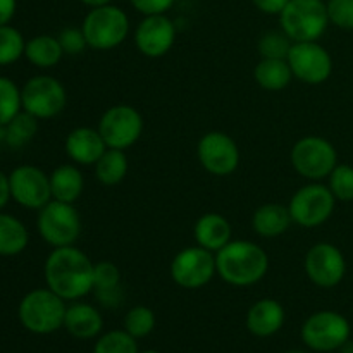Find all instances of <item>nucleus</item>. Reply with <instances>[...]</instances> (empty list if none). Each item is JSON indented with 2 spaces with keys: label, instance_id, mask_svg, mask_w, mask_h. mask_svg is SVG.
Instances as JSON below:
<instances>
[{
  "label": "nucleus",
  "instance_id": "19",
  "mask_svg": "<svg viewBox=\"0 0 353 353\" xmlns=\"http://www.w3.org/2000/svg\"><path fill=\"white\" fill-rule=\"evenodd\" d=\"M193 238L196 245L205 250L217 252L226 247L233 240V228L230 221L217 212H207L196 219L193 228Z\"/></svg>",
  "mask_w": 353,
  "mask_h": 353
},
{
  "label": "nucleus",
  "instance_id": "36",
  "mask_svg": "<svg viewBox=\"0 0 353 353\" xmlns=\"http://www.w3.org/2000/svg\"><path fill=\"white\" fill-rule=\"evenodd\" d=\"M330 23L341 30H353V0H327Z\"/></svg>",
  "mask_w": 353,
  "mask_h": 353
},
{
  "label": "nucleus",
  "instance_id": "38",
  "mask_svg": "<svg viewBox=\"0 0 353 353\" xmlns=\"http://www.w3.org/2000/svg\"><path fill=\"white\" fill-rule=\"evenodd\" d=\"M176 0H130L131 6L141 12L143 16H150V14H165Z\"/></svg>",
  "mask_w": 353,
  "mask_h": 353
},
{
  "label": "nucleus",
  "instance_id": "25",
  "mask_svg": "<svg viewBox=\"0 0 353 353\" xmlns=\"http://www.w3.org/2000/svg\"><path fill=\"white\" fill-rule=\"evenodd\" d=\"M254 79L268 92H281L292 83L293 72L286 59H261L254 69Z\"/></svg>",
  "mask_w": 353,
  "mask_h": 353
},
{
  "label": "nucleus",
  "instance_id": "35",
  "mask_svg": "<svg viewBox=\"0 0 353 353\" xmlns=\"http://www.w3.org/2000/svg\"><path fill=\"white\" fill-rule=\"evenodd\" d=\"M121 286V271L114 262H97L93 268V292L110 290Z\"/></svg>",
  "mask_w": 353,
  "mask_h": 353
},
{
  "label": "nucleus",
  "instance_id": "8",
  "mask_svg": "<svg viewBox=\"0 0 353 353\" xmlns=\"http://www.w3.org/2000/svg\"><path fill=\"white\" fill-rule=\"evenodd\" d=\"M334 207L336 199L327 185L319 181H310L296 190L288 203L292 221L302 228H317L330 221Z\"/></svg>",
  "mask_w": 353,
  "mask_h": 353
},
{
  "label": "nucleus",
  "instance_id": "24",
  "mask_svg": "<svg viewBox=\"0 0 353 353\" xmlns=\"http://www.w3.org/2000/svg\"><path fill=\"white\" fill-rule=\"evenodd\" d=\"M30 233L23 221L0 210V257H14L26 250Z\"/></svg>",
  "mask_w": 353,
  "mask_h": 353
},
{
  "label": "nucleus",
  "instance_id": "9",
  "mask_svg": "<svg viewBox=\"0 0 353 353\" xmlns=\"http://www.w3.org/2000/svg\"><path fill=\"white\" fill-rule=\"evenodd\" d=\"M21 100L23 110L37 117L38 121L52 119L68 105V92L54 76L38 74L24 83L21 88Z\"/></svg>",
  "mask_w": 353,
  "mask_h": 353
},
{
  "label": "nucleus",
  "instance_id": "31",
  "mask_svg": "<svg viewBox=\"0 0 353 353\" xmlns=\"http://www.w3.org/2000/svg\"><path fill=\"white\" fill-rule=\"evenodd\" d=\"M293 41L283 30H269L259 38L257 50L262 59H286Z\"/></svg>",
  "mask_w": 353,
  "mask_h": 353
},
{
  "label": "nucleus",
  "instance_id": "23",
  "mask_svg": "<svg viewBox=\"0 0 353 353\" xmlns=\"http://www.w3.org/2000/svg\"><path fill=\"white\" fill-rule=\"evenodd\" d=\"M52 200L74 203L85 188V178L76 164H62L50 172Z\"/></svg>",
  "mask_w": 353,
  "mask_h": 353
},
{
  "label": "nucleus",
  "instance_id": "42",
  "mask_svg": "<svg viewBox=\"0 0 353 353\" xmlns=\"http://www.w3.org/2000/svg\"><path fill=\"white\" fill-rule=\"evenodd\" d=\"M9 200H12L10 196V185H9V174H6L3 171H0V210L9 203Z\"/></svg>",
  "mask_w": 353,
  "mask_h": 353
},
{
  "label": "nucleus",
  "instance_id": "14",
  "mask_svg": "<svg viewBox=\"0 0 353 353\" xmlns=\"http://www.w3.org/2000/svg\"><path fill=\"white\" fill-rule=\"evenodd\" d=\"M200 165L212 176H230L240 165V148L230 134L209 131L196 145Z\"/></svg>",
  "mask_w": 353,
  "mask_h": 353
},
{
  "label": "nucleus",
  "instance_id": "12",
  "mask_svg": "<svg viewBox=\"0 0 353 353\" xmlns=\"http://www.w3.org/2000/svg\"><path fill=\"white\" fill-rule=\"evenodd\" d=\"M107 148L124 150L133 147L143 133V117L134 107L119 103L102 114L97 126Z\"/></svg>",
  "mask_w": 353,
  "mask_h": 353
},
{
  "label": "nucleus",
  "instance_id": "27",
  "mask_svg": "<svg viewBox=\"0 0 353 353\" xmlns=\"http://www.w3.org/2000/svg\"><path fill=\"white\" fill-rule=\"evenodd\" d=\"M128 157L124 150L107 148L95 162V176L103 186H116L126 178Z\"/></svg>",
  "mask_w": 353,
  "mask_h": 353
},
{
  "label": "nucleus",
  "instance_id": "46",
  "mask_svg": "<svg viewBox=\"0 0 353 353\" xmlns=\"http://www.w3.org/2000/svg\"><path fill=\"white\" fill-rule=\"evenodd\" d=\"M286 353H305V352H299V350H293V352H286Z\"/></svg>",
  "mask_w": 353,
  "mask_h": 353
},
{
  "label": "nucleus",
  "instance_id": "33",
  "mask_svg": "<svg viewBox=\"0 0 353 353\" xmlns=\"http://www.w3.org/2000/svg\"><path fill=\"white\" fill-rule=\"evenodd\" d=\"M155 327V314L154 310L145 305H137L128 310L124 316V331L131 334L133 338L148 336Z\"/></svg>",
  "mask_w": 353,
  "mask_h": 353
},
{
  "label": "nucleus",
  "instance_id": "30",
  "mask_svg": "<svg viewBox=\"0 0 353 353\" xmlns=\"http://www.w3.org/2000/svg\"><path fill=\"white\" fill-rule=\"evenodd\" d=\"M23 110L21 90L10 78L0 76V126L14 119Z\"/></svg>",
  "mask_w": 353,
  "mask_h": 353
},
{
  "label": "nucleus",
  "instance_id": "2",
  "mask_svg": "<svg viewBox=\"0 0 353 353\" xmlns=\"http://www.w3.org/2000/svg\"><path fill=\"white\" fill-rule=\"evenodd\" d=\"M217 274L236 288L257 285L269 271V257L261 245L247 240H231L216 254Z\"/></svg>",
  "mask_w": 353,
  "mask_h": 353
},
{
  "label": "nucleus",
  "instance_id": "10",
  "mask_svg": "<svg viewBox=\"0 0 353 353\" xmlns=\"http://www.w3.org/2000/svg\"><path fill=\"white\" fill-rule=\"evenodd\" d=\"M352 327L347 317L334 310H319L307 317L302 326V341L314 352L340 350L350 340Z\"/></svg>",
  "mask_w": 353,
  "mask_h": 353
},
{
  "label": "nucleus",
  "instance_id": "28",
  "mask_svg": "<svg viewBox=\"0 0 353 353\" xmlns=\"http://www.w3.org/2000/svg\"><path fill=\"white\" fill-rule=\"evenodd\" d=\"M37 133V117L28 114L26 110H21L10 123L6 124V141H3V145H7L10 150H21L33 140Z\"/></svg>",
  "mask_w": 353,
  "mask_h": 353
},
{
  "label": "nucleus",
  "instance_id": "6",
  "mask_svg": "<svg viewBox=\"0 0 353 353\" xmlns=\"http://www.w3.org/2000/svg\"><path fill=\"white\" fill-rule=\"evenodd\" d=\"M37 230L41 240L52 248L69 247L81 236V216L74 203L50 200L38 210Z\"/></svg>",
  "mask_w": 353,
  "mask_h": 353
},
{
  "label": "nucleus",
  "instance_id": "11",
  "mask_svg": "<svg viewBox=\"0 0 353 353\" xmlns=\"http://www.w3.org/2000/svg\"><path fill=\"white\" fill-rule=\"evenodd\" d=\"M171 279L183 290H200L217 274L216 254L205 248L186 247L172 257Z\"/></svg>",
  "mask_w": 353,
  "mask_h": 353
},
{
  "label": "nucleus",
  "instance_id": "20",
  "mask_svg": "<svg viewBox=\"0 0 353 353\" xmlns=\"http://www.w3.org/2000/svg\"><path fill=\"white\" fill-rule=\"evenodd\" d=\"M286 319L285 309L274 299H262L247 314V330L257 338H269L278 333Z\"/></svg>",
  "mask_w": 353,
  "mask_h": 353
},
{
  "label": "nucleus",
  "instance_id": "1",
  "mask_svg": "<svg viewBox=\"0 0 353 353\" xmlns=\"http://www.w3.org/2000/svg\"><path fill=\"white\" fill-rule=\"evenodd\" d=\"M92 259L74 245L52 248L43 265L47 288L65 302H76L93 292Z\"/></svg>",
  "mask_w": 353,
  "mask_h": 353
},
{
  "label": "nucleus",
  "instance_id": "13",
  "mask_svg": "<svg viewBox=\"0 0 353 353\" xmlns=\"http://www.w3.org/2000/svg\"><path fill=\"white\" fill-rule=\"evenodd\" d=\"M286 61L293 78L305 85H323L333 72L331 54L319 41H295Z\"/></svg>",
  "mask_w": 353,
  "mask_h": 353
},
{
  "label": "nucleus",
  "instance_id": "43",
  "mask_svg": "<svg viewBox=\"0 0 353 353\" xmlns=\"http://www.w3.org/2000/svg\"><path fill=\"white\" fill-rule=\"evenodd\" d=\"M79 2L85 3L86 7H90V9H92V7H99V6H105V3H110L112 0H79Z\"/></svg>",
  "mask_w": 353,
  "mask_h": 353
},
{
  "label": "nucleus",
  "instance_id": "32",
  "mask_svg": "<svg viewBox=\"0 0 353 353\" xmlns=\"http://www.w3.org/2000/svg\"><path fill=\"white\" fill-rule=\"evenodd\" d=\"M93 353H138L137 338L124 330H114L97 340Z\"/></svg>",
  "mask_w": 353,
  "mask_h": 353
},
{
  "label": "nucleus",
  "instance_id": "18",
  "mask_svg": "<svg viewBox=\"0 0 353 353\" xmlns=\"http://www.w3.org/2000/svg\"><path fill=\"white\" fill-rule=\"evenodd\" d=\"M64 148L68 157L76 165H95V162L107 150V145L99 130L79 126L65 137Z\"/></svg>",
  "mask_w": 353,
  "mask_h": 353
},
{
  "label": "nucleus",
  "instance_id": "40",
  "mask_svg": "<svg viewBox=\"0 0 353 353\" xmlns=\"http://www.w3.org/2000/svg\"><path fill=\"white\" fill-rule=\"evenodd\" d=\"M288 2L290 0H252L255 9L268 14V16H279Z\"/></svg>",
  "mask_w": 353,
  "mask_h": 353
},
{
  "label": "nucleus",
  "instance_id": "3",
  "mask_svg": "<svg viewBox=\"0 0 353 353\" xmlns=\"http://www.w3.org/2000/svg\"><path fill=\"white\" fill-rule=\"evenodd\" d=\"M68 305L50 288H37L28 292L17 307V317L26 331L33 334H50L64 327Z\"/></svg>",
  "mask_w": 353,
  "mask_h": 353
},
{
  "label": "nucleus",
  "instance_id": "37",
  "mask_svg": "<svg viewBox=\"0 0 353 353\" xmlns=\"http://www.w3.org/2000/svg\"><path fill=\"white\" fill-rule=\"evenodd\" d=\"M57 38L62 50H64V55H79L88 48V43H86L85 33H83L81 28H64V30L57 34Z\"/></svg>",
  "mask_w": 353,
  "mask_h": 353
},
{
  "label": "nucleus",
  "instance_id": "41",
  "mask_svg": "<svg viewBox=\"0 0 353 353\" xmlns=\"http://www.w3.org/2000/svg\"><path fill=\"white\" fill-rule=\"evenodd\" d=\"M17 9V0H0V26L12 21Z\"/></svg>",
  "mask_w": 353,
  "mask_h": 353
},
{
  "label": "nucleus",
  "instance_id": "4",
  "mask_svg": "<svg viewBox=\"0 0 353 353\" xmlns=\"http://www.w3.org/2000/svg\"><path fill=\"white\" fill-rule=\"evenodd\" d=\"M88 48L93 50H112L119 47L130 34V17L121 7L112 2L92 7L81 23Z\"/></svg>",
  "mask_w": 353,
  "mask_h": 353
},
{
  "label": "nucleus",
  "instance_id": "39",
  "mask_svg": "<svg viewBox=\"0 0 353 353\" xmlns=\"http://www.w3.org/2000/svg\"><path fill=\"white\" fill-rule=\"evenodd\" d=\"M95 295L99 299V302L103 307H107V309H116V307H119L123 303L124 299V293L121 286L110 290H100V292H95Z\"/></svg>",
  "mask_w": 353,
  "mask_h": 353
},
{
  "label": "nucleus",
  "instance_id": "15",
  "mask_svg": "<svg viewBox=\"0 0 353 353\" xmlns=\"http://www.w3.org/2000/svg\"><path fill=\"white\" fill-rule=\"evenodd\" d=\"M10 196L28 210H40L52 200L50 176L37 165H19L9 174Z\"/></svg>",
  "mask_w": 353,
  "mask_h": 353
},
{
  "label": "nucleus",
  "instance_id": "21",
  "mask_svg": "<svg viewBox=\"0 0 353 353\" xmlns=\"http://www.w3.org/2000/svg\"><path fill=\"white\" fill-rule=\"evenodd\" d=\"M64 327L71 336L78 340H92L102 333V314L90 303L76 300L71 305H68V310H65Z\"/></svg>",
  "mask_w": 353,
  "mask_h": 353
},
{
  "label": "nucleus",
  "instance_id": "44",
  "mask_svg": "<svg viewBox=\"0 0 353 353\" xmlns=\"http://www.w3.org/2000/svg\"><path fill=\"white\" fill-rule=\"evenodd\" d=\"M340 352H341V353H353V341L348 340L347 343H345L343 347L340 348Z\"/></svg>",
  "mask_w": 353,
  "mask_h": 353
},
{
  "label": "nucleus",
  "instance_id": "34",
  "mask_svg": "<svg viewBox=\"0 0 353 353\" xmlns=\"http://www.w3.org/2000/svg\"><path fill=\"white\" fill-rule=\"evenodd\" d=\"M327 188L340 202L353 200V168L348 164H338L327 176Z\"/></svg>",
  "mask_w": 353,
  "mask_h": 353
},
{
  "label": "nucleus",
  "instance_id": "22",
  "mask_svg": "<svg viewBox=\"0 0 353 353\" xmlns=\"http://www.w3.org/2000/svg\"><path fill=\"white\" fill-rule=\"evenodd\" d=\"M292 223L288 207L283 203H264L252 216V228L262 238L281 236Z\"/></svg>",
  "mask_w": 353,
  "mask_h": 353
},
{
  "label": "nucleus",
  "instance_id": "26",
  "mask_svg": "<svg viewBox=\"0 0 353 353\" xmlns=\"http://www.w3.org/2000/svg\"><path fill=\"white\" fill-rule=\"evenodd\" d=\"M24 57L38 69H52L64 57L61 43L57 37L52 34H37L26 41Z\"/></svg>",
  "mask_w": 353,
  "mask_h": 353
},
{
  "label": "nucleus",
  "instance_id": "7",
  "mask_svg": "<svg viewBox=\"0 0 353 353\" xmlns=\"http://www.w3.org/2000/svg\"><path fill=\"white\" fill-rule=\"evenodd\" d=\"M292 165L302 178L321 181L338 165V152L330 140L316 134L303 137L293 145Z\"/></svg>",
  "mask_w": 353,
  "mask_h": 353
},
{
  "label": "nucleus",
  "instance_id": "29",
  "mask_svg": "<svg viewBox=\"0 0 353 353\" xmlns=\"http://www.w3.org/2000/svg\"><path fill=\"white\" fill-rule=\"evenodd\" d=\"M26 40L23 33L10 24L0 26V65H10L24 55Z\"/></svg>",
  "mask_w": 353,
  "mask_h": 353
},
{
  "label": "nucleus",
  "instance_id": "45",
  "mask_svg": "<svg viewBox=\"0 0 353 353\" xmlns=\"http://www.w3.org/2000/svg\"><path fill=\"white\" fill-rule=\"evenodd\" d=\"M141 353H161V352H157V350H147V352H141Z\"/></svg>",
  "mask_w": 353,
  "mask_h": 353
},
{
  "label": "nucleus",
  "instance_id": "16",
  "mask_svg": "<svg viewBox=\"0 0 353 353\" xmlns=\"http://www.w3.org/2000/svg\"><path fill=\"white\" fill-rule=\"evenodd\" d=\"M307 278L319 288H334L347 274V261L336 245L321 241L309 248L305 255Z\"/></svg>",
  "mask_w": 353,
  "mask_h": 353
},
{
  "label": "nucleus",
  "instance_id": "47",
  "mask_svg": "<svg viewBox=\"0 0 353 353\" xmlns=\"http://www.w3.org/2000/svg\"><path fill=\"white\" fill-rule=\"evenodd\" d=\"M2 145H3V141H2V140H0V150H2Z\"/></svg>",
  "mask_w": 353,
  "mask_h": 353
},
{
  "label": "nucleus",
  "instance_id": "17",
  "mask_svg": "<svg viewBox=\"0 0 353 353\" xmlns=\"http://www.w3.org/2000/svg\"><path fill=\"white\" fill-rule=\"evenodd\" d=\"M176 43V24L165 14H150L140 21L134 31L138 52L148 59L164 57Z\"/></svg>",
  "mask_w": 353,
  "mask_h": 353
},
{
  "label": "nucleus",
  "instance_id": "5",
  "mask_svg": "<svg viewBox=\"0 0 353 353\" xmlns=\"http://www.w3.org/2000/svg\"><path fill=\"white\" fill-rule=\"evenodd\" d=\"M281 30L292 41H317L330 26L324 0H290L279 14Z\"/></svg>",
  "mask_w": 353,
  "mask_h": 353
}]
</instances>
